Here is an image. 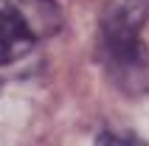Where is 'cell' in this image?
<instances>
[{"label": "cell", "instance_id": "1", "mask_svg": "<svg viewBox=\"0 0 149 146\" xmlns=\"http://www.w3.org/2000/svg\"><path fill=\"white\" fill-rule=\"evenodd\" d=\"M149 20V0H110L101 11V45L110 73L127 87H141L149 70V54L141 31Z\"/></svg>", "mask_w": 149, "mask_h": 146}, {"label": "cell", "instance_id": "2", "mask_svg": "<svg viewBox=\"0 0 149 146\" xmlns=\"http://www.w3.org/2000/svg\"><path fill=\"white\" fill-rule=\"evenodd\" d=\"M59 28L62 11L54 0H0V65L28 56Z\"/></svg>", "mask_w": 149, "mask_h": 146}, {"label": "cell", "instance_id": "3", "mask_svg": "<svg viewBox=\"0 0 149 146\" xmlns=\"http://www.w3.org/2000/svg\"><path fill=\"white\" fill-rule=\"evenodd\" d=\"M96 146H143L141 140L135 138V135H130V132H101L99 138H96Z\"/></svg>", "mask_w": 149, "mask_h": 146}]
</instances>
